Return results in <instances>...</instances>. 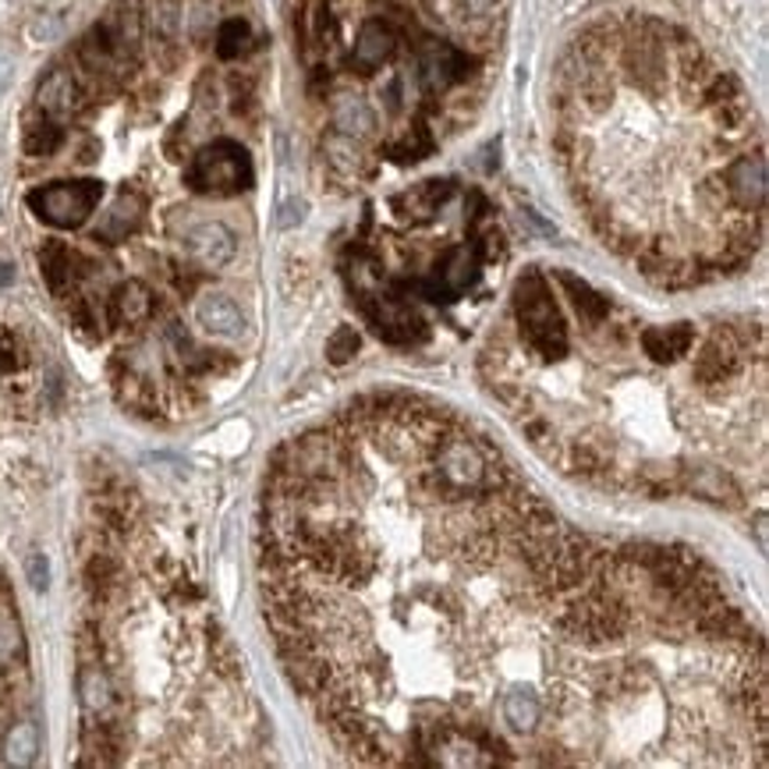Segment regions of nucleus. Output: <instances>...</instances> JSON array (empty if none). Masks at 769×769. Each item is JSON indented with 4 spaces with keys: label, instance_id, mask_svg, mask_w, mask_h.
<instances>
[{
    "label": "nucleus",
    "instance_id": "nucleus-7",
    "mask_svg": "<svg viewBox=\"0 0 769 769\" xmlns=\"http://www.w3.org/2000/svg\"><path fill=\"white\" fill-rule=\"evenodd\" d=\"M36 107L43 110V118H50L61 124L64 118H71L79 107V82L71 71L64 68H53L47 79L39 82V93H36Z\"/></svg>",
    "mask_w": 769,
    "mask_h": 769
},
{
    "label": "nucleus",
    "instance_id": "nucleus-1",
    "mask_svg": "<svg viewBox=\"0 0 769 769\" xmlns=\"http://www.w3.org/2000/svg\"><path fill=\"white\" fill-rule=\"evenodd\" d=\"M515 316L521 323L525 345L543 362H557L567 355V326L546 277L539 269H525L515 280Z\"/></svg>",
    "mask_w": 769,
    "mask_h": 769
},
{
    "label": "nucleus",
    "instance_id": "nucleus-5",
    "mask_svg": "<svg viewBox=\"0 0 769 769\" xmlns=\"http://www.w3.org/2000/svg\"><path fill=\"white\" fill-rule=\"evenodd\" d=\"M479 280V255L476 249H450L444 260L436 263L430 280H419L416 291L430 302H454Z\"/></svg>",
    "mask_w": 769,
    "mask_h": 769
},
{
    "label": "nucleus",
    "instance_id": "nucleus-22",
    "mask_svg": "<svg viewBox=\"0 0 769 769\" xmlns=\"http://www.w3.org/2000/svg\"><path fill=\"white\" fill-rule=\"evenodd\" d=\"M252 47V28L245 19H227L217 33V53L224 61H238L241 53Z\"/></svg>",
    "mask_w": 769,
    "mask_h": 769
},
{
    "label": "nucleus",
    "instance_id": "nucleus-6",
    "mask_svg": "<svg viewBox=\"0 0 769 769\" xmlns=\"http://www.w3.org/2000/svg\"><path fill=\"white\" fill-rule=\"evenodd\" d=\"M723 195L728 203L745 209V213H759L766 206V160L762 153H745L720 175Z\"/></svg>",
    "mask_w": 769,
    "mask_h": 769
},
{
    "label": "nucleus",
    "instance_id": "nucleus-9",
    "mask_svg": "<svg viewBox=\"0 0 769 769\" xmlns=\"http://www.w3.org/2000/svg\"><path fill=\"white\" fill-rule=\"evenodd\" d=\"M454 195V184L450 181H422L416 184V189H408L394 199V209L401 213L405 220H433L440 209H444V203Z\"/></svg>",
    "mask_w": 769,
    "mask_h": 769
},
{
    "label": "nucleus",
    "instance_id": "nucleus-10",
    "mask_svg": "<svg viewBox=\"0 0 769 769\" xmlns=\"http://www.w3.org/2000/svg\"><path fill=\"white\" fill-rule=\"evenodd\" d=\"M642 351L652 362H677L681 355L695 348V326L692 323H674V326H646L642 331Z\"/></svg>",
    "mask_w": 769,
    "mask_h": 769
},
{
    "label": "nucleus",
    "instance_id": "nucleus-13",
    "mask_svg": "<svg viewBox=\"0 0 769 769\" xmlns=\"http://www.w3.org/2000/svg\"><path fill=\"white\" fill-rule=\"evenodd\" d=\"M465 75H468V57L454 47H433L422 57V79L433 93L450 89V85L461 82Z\"/></svg>",
    "mask_w": 769,
    "mask_h": 769
},
{
    "label": "nucleus",
    "instance_id": "nucleus-14",
    "mask_svg": "<svg viewBox=\"0 0 769 769\" xmlns=\"http://www.w3.org/2000/svg\"><path fill=\"white\" fill-rule=\"evenodd\" d=\"M142 213H146V203H142L135 192H121V199L110 206L104 224L96 227V238L99 241H124L132 231H139Z\"/></svg>",
    "mask_w": 769,
    "mask_h": 769
},
{
    "label": "nucleus",
    "instance_id": "nucleus-18",
    "mask_svg": "<svg viewBox=\"0 0 769 769\" xmlns=\"http://www.w3.org/2000/svg\"><path fill=\"white\" fill-rule=\"evenodd\" d=\"M334 128L348 139H365V135H373L376 113L362 96H340L334 107Z\"/></svg>",
    "mask_w": 769,
    "mask_h": 769
},
{
    "label": "nucleus",
    "instance_id": "nucleus-19",
    "mask_svg": "<svg viewBox=\"0 0 769 769\" xmlns=\"http://www.w3.org/2000/svg\"><path fill=\"white\" fill-rule=\"evenodd\" d=\"M539 717H543V706H539V695L529 688H515L504 695V723L518 734H532L539 728Z\"/></svg>",
    "mask_w": 769,
    "mask_h": 769
},
{
    "label": "nucleus",
    "instance_id": "nucleus-26",
    "mask_svg": "<svg viewBox=\"0 0 769 769\" xmlns=\"http://www.w3.org/2000/svg\"><path fill=\"white\" fill-rule=\"evenodd\" d=\"M28 578H33L36 589H47V561H43V553L28 557Z\"/></svg>",
    "mask_w": 769,
    "mask_h": 769
},
{
    "label": "nucleus",
    "instance_id": "nucleus-20",
    "mask_svg": "<svg viewBox=\"0 0 769 769\" xmlns=\"http://www.w3.org/2000/svg\"><path fill=\"white\" fill-rule=\"evenodd\" d=\"M25 660V638L22 624L11 614L8 603H0V666H14Z\"/></svg>",
    "mask_w": 769,
    "mask_h": 769
},
{
    "label": "nucleus",
    "instance_id": "nucleus-25",
    "mask_svg": "<svg viewBox=\"0 0 769 769\" xmlns=\"http://www.w3.org/2000/svg\"><path fill=\"white\" fill-rule=\"evenodd\" d=\"M355 351H359V334H355L351 326H340V331L326 340V355H331V362L337 365H345Z\"/></svg>",
    "mask_w": 769,
    "mask_h": 769
},
{
    "label": "nucleus",
    "instance_id": "nucleus-2",
    "mask_svg": "<svg viewBox=\"0 0 769 769\" xmlns=\"http://www.w3.org/2000/svg\"><path fill=\"white\" fill-rule=\"evenodd\" d=\"M184 181L203 195H238L252 184V160L238 142H209L206 149H199Z\"/></svg>",
    "mask_w": 769,
    "mask_h": 769
},
{
    "label": "nucleus",
    "instance_id": "nucleus-11",
    "mask_svg": "<svg viewBox=\"0 0 769 769\" xmlns=\"http://www.w3.org/2000/svg\"><path fill=\"white\" fill-rule=\"evenodd\" d=\"M195 320H199V326H203L206 334L227 337V340L241 337V331H245V320H241L238 305L227 295H203V298H199Z\"/></svg>",
    "mask_w": 769,
    "mask_h": 769
},
{
    "label": "nucleus",
    "instance_id": "nucleus-12",
    "mask_svg": "<svg viewBox=\"0 0 769 769\" xmlns=\"http://www.w3.org/2000/svg\"><path fill=\"white\" fill-rule=\"evenodd\" d=\"M397 47V36L390 25L383 22H365L355 36V50H351V61L359 64L362 71H373L383 61H390V53Z\"/></svg>",
    "mask_w": 769,
    "mask_h": 769
},
{
    "label": "nucleus",
    "instance_id": "nucleus-17",
    "mask_svg": "<svg viewBox=\"0 0 769 769\" xmlns=\"http://www.w3.org/2000/svg\"><path fill=\"white\" fill-rule=\"evenodd\" d=\"M75 263H79V255L68 245H61V241H47V245H43L39 266H43V277H47L53 295H64L71 288V280H75Z\"/></svg>",
    "mask_w": 769,
    "mask_h": 769
},
{
    "label": "nucleus",
    "instance_id": "nucleus-4",
    "mask_svg": "<svg viewBox=\"0 0 769 769\" xmlns=\"http://www.w3.org/2000/svg\"><path fill=\"white\" fill-rule=\"evenodd\" d=\"M362 309L373 331L390 345H419L425 337V323L411 312L397 295H362Z\"/></svg>",
    "mask_w": 769,
    "mask_h": 769
},
{
    "label": "nucleus",
    "instance_id": "nucleus-24",
    "mask_svg": "<svg viewBox=\"0 0 769 769\" xmlns=\"http://www.w3.org/2000/svg\"><path fill=\"white\" fill-rule=\"evenodd\" d=\"M359 139H348V135H331L326 139V156H331V164L337 170H345V175H355L359 170V146H355Z\"/></svg>",
    "mask_w": 769,
    "mask_h": 769
},
{
    "label": "nucleus",
    "instance_id": "nucleus-23",
    "mask_svg": "<svg viewBox=\"0 0 769 769\" xmlns=\"http://www.w3.org/2000/svg\"><path fill=\"white\" fill-rule=\"evenodd\" d=\"M61 124L57 121H50V118H43V121H36L33 128H28V135H25V149L33 153V156H47V153H53L57 146H61Z\"/></svg>",
    "mask_w": 769,
    "mask_h": 769
},
{
    "label": "nucleus",
    "instance_id": "nucleus-3",
    "mask_svg": "<svg viewBox=\"0 0 769 769\" xmlns=\"http://www.w3.org/2000/svg\"><path fill=\"white\" fill-rule=\"evenodd\" d=\"M99 195H104V184L93 178L82 181H53L43 184L33 195H28V206L33 213L50 227H82L93 217V209L99 206Z\"/></svg>",
    "mask_w": 769,
    "mask_h": 769
},
{
    "label": "nucleus",
    "instance_id": "nucleus-15",
    "mask_svg": "<svg viewBox=\"0 0 769 769\" xmlns=\"http://www.w3.org/2000/svg\"><path fill=\"white\" fill-rule=\"evenodd\" d=\"M557 280L564 284V291L572 295V305L578 309L581 323H589V331H592V326L606 323V316H610V298H603L600 291H592L586 280L575 277V274H567V269H557Z\"/></svg>",
    "mask_w": 769,
    "mask_h": 769
},
{
    "label": "nucleus",
    "instance_id": "nucleus-16",
    "mask_svg": "<svg viewBox=\"0 0 769 769\" xmlns=\"http://www.w3.org/2000/svg\"><path fill=\"white\" fill-rule=\"evenodd\" d=\"M110 309H113V320H118L121 326H135V323H142V320H149V312H153V295H149L146 284L128 280V284H121L118 291H113Z\"/></svg>",
    "mask_w": 769,
    "mask_h": 769
},
{
    "label": "nucleus",
    "instance_id": "nucleus-21",
    "mask_svg": "<svg viewBox=\"0 0 769 769\" xmlns=\"http://www.w3.org/2000/svg\"><path fill=\"white\" fill-rule=\"evenodd\" d=\"M36 752H39V734L33 723H14L4 737V759L11 766H28L36 762Z\"/></svg>",
    "mask_w": 769,
    "mask_h": 769
},
{
    "label": "nucleus",
    "instance_id": "nucleus-8",
    "mask_svg": "<svg viewBox=\"0 0 769 769\" xmlns=\"http://www.w3.org/2000/svg\"><path fill=\"white\" fill-rule=\"evenodd\" d=\"M189 252L199 266L220 269L235 260V235L224 224H199L189 231Z\"/></svg>",
    "mask_w": 769,
    "mask_h": 769
}]
</instances>
